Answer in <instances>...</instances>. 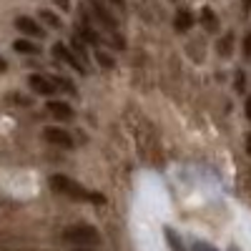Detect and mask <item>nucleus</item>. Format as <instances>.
I'll return each mask as SVG.
<instances>
[{
	"instance_id": "412c9836",
	"label": "nucleus",
	"mask_w": 251,
	"mask_h": 251,
	"mask_svg": "<svg viewBox=\"0 0 251 251\" xmlns=\"http://www.w3.org/2000/svg\"><path fill=\"white\" fill-rule=\"evenodd\" d=\"M246 116L251 118V96H249V100H246Z\"/></svg>"
},
{
	"instance_id": "dca6fc26",
	"label": "nucleus",
	"mask_w": 251,
	"mask_h": 251,
	"mask_svg": "<svg viewBox=\"0 0 251 251\" xmlns=\"http://www.w3.org/2000/svg\"><path fill=\"white\" fill-rule=\"evenodd\" d=\"M234 91L236 93H244L246 91V78H244L241 71H236V75H234Z\"/></svg>"
},
{
	"instance_id": "20e7f679",
	"label": "nucleus",
	"mask_w": 251,
	"mask_h": 251,
	"mask_svg": "<svg viewBox=\"0 0 251 251\" xmlns=\"http://www.w3.org/2000/svg\"><path fill=\"white\" fill-rule=\"evenodd\" d=\"M50 50H53V58H55V60H60V63H66V66H71V68H73V71H78L80 75H86V73H88V68L83 66V63H80L78 58H75V53H73L68 46L55 43Z\"/></svg>"
},
{
	"instance_id": "5701e85b",
	"label": "nucleus",
	"mask_w": 251,
	"mask_h": 251,
	"mask_svg": "<svg viewBox=\"0 0 251 251\" xmlns=\"http://www.w3.org/2000/svg\"><path fill=\"white\" fill-rule=\"evenodd\" d=\"M75 251H98V249H75Z\"/></svg>"
},
{
	"instance_id": "7ed1b4c3",
	"label": "nucleus",
	"mask_w": 251,
	"mask_h": 251,
	"mask_svg": "<svg viewBox=\"0 0 251 251\" xmlns=\"http://www.w3.org/2000/svg\"><path fill=\"white\" fill-rule=\"evenodd\" d=\"M88 8H91V15L96 18V23L100 25V30H108L111 35H116V28H118V20L111 15L108 5L103 0H88Z\"/></svg>"
},
{
	"instance_id": "b1692460",
	"label": "nucleus",
	"mask_w": 251,
	"mask_h": 251,
	"mask_svg": "<svg viewBox=\"0 0 251 251\" xmlns=\"http://www.w3.org/2000/svg\"><path fill=\"white\" fill-rule=\"evenodd\" d=\"M249 153H251V136H249Z\"/></svg>"
},
{
	"instance_id": "9d476101",
	"label": "nucleus",
	"mask_w": 251,
	"mask_h": 251,
	"mask_svg": "<svg viewBox=\"0 0 251 251\" xmlns=\"http://www.w3.org/2000/svg\"><path fill=\"white\" fill-rule=\"evenodd\" d=\"M13 48H15L18 53H23V55H40V48H38L35 43H30V40H25V38L15 40Z\"/></svg>"
},
{
	"instance_id": "1a4fd4ad",
	"label": "nucleus",
	"mask_w": 251,
	"mask_h": 251,
	"mask_svg": "<svg viewBox=\"0 0 251 251\" xmlns=\"http://www.w3.org/2000/svg\"><path fill=\"white\" fill-rule=\"evenodd\" d=\"M71 48H73V53H75V58L83 63V66H86L88 68V43H86V40H83V38H73L71 40Z\"/></svg>"
},
{
	"instance_id": "6e6552de",
	"label": "nucleus",
	"mask_w": 251,
	"mask_h": 251,
	"mask_svg": "<svg viewBox=\"0 0 251 251\" xmlns=\"http://www.w3.org/2000/svg\"><path fill=\"white\" fill-rule=\"evenodd\" d=\"M46 111H50L58 121H73V108L68 106V103H63V100H48L46 103Z\"/></svg>"
},
{
	"instance_id": "f257e3e1",
	"label": "nucleus",
	"mask_w": 251,
	"mask_h": 251,
	"mask_svg": "<svg viewBox=\"0 0 251 251\" xmlns=\"http://www.w3.org/2000/svg\"><path fill=\"white\" fill-rule=\"evenodd\" d=\"M50 188H53L55 194H63V196H68V199H73V201H93V203H103V196L91 194L88 188H83L78 181H73V178H68V176H60V174L50 176Z\"/></svg>"
},
{
	"instance_id": "a211bd4d",
	"label": "nucleus",
	"mask_w": 251,
	"mask_h": 251,
	"mask_svg": "<svg viewBox=\"0 0 251 251\" xmlns=\"http://www.w3.org/2000/svg\"><path fill=\"white\" fill-rule=\"evenodd\" d=\"M60 10H71V0H53Z\"/></svg>"
},
{
	"instance_id": "9b49d317",
	"label": "nucleus",
	"mask_w": 251,
	"mask_h": 251,
	"mask_svg": "<svg viewBox=\"0 0 251 251\" xmlns=\"http://www.w3.org/2000/svg\"><path fill=\"white\" fill-rule=\"evenodd\" d=\"M166 241H169V246H171V251H186V246H183V241L178 239V234L174 231V228H166Z\"/></svg>"
},
{
	"instance_id": "39448f33",
	"label": "nucleus",
	"mask_w": 251,
	"mask_h": 251,
	"mask_svg": "<svg viewBox=\"0 0 251 251\" xmlns=\"http://www.w3.org/2000/svg\"><path fill=\"white\" fill-rule=\"evenodd\" d=\"M46 141L53 143V146H60V149H73V138L66 128H58V126H48V128L43 131Z\"/></svg>"
},
{
	"instance_id": "ddd939ff",
	"label": "nucleus",
	"mask_w": 251,
	"mask_h": 251,
	"mask_svg": "<svg viewBox=\"0 0 251 251\" xmlns=\"http://www.w3.org/2000/svg\"><path fill=\"white\" fill-rule=\"evenodd\" d=\"M53 78V83H55V88L60 91H66V93H71V96H75V86H73V83L68 80V78H63V75H50Z\"/></svg>"
},
{
	"instance_id": "423d86ee",
	"label": "nucleus",
	"mask_w": 251,
	"mask_h": 251,
	"mask_svg": "<svg viewBox=\"0 0 251 251\" xmlns=\"http://www.w3.org/2000/svg\"><path fill=\"white\" fill-rule=\"evenodd\" d=\"M28 86H30L35 93H40V96H53V93H58V88H55V83H53L50 75L33 73V75L28 78Z\"/></svg>"
},
{
	"instance_id": "f3484780",
	"label": "nucleus",
	"mask_w": 251,
	"mask_h": 251,
	"mask_svg": "<svg viewBox=\"0 0 251 251\" xmlns=\"http://www.w3.org/2000/svg\"><path fill=\"white\" fill-rule=\"evenodd\" d=\"M194 251H219V249H214L211 244H206V241H196L194 244Z\"/></svg>"
},
{
	"instance_id": "6ab92c4d",
	"label": "nucleus",
	"mask_w": 251,
	"mask_h": 251,
	"mask_svg": "<svg viewBox=\"0 0 251 251\" xmlns=\"http://www.w3.org/2000/svg\"><path fill=\"white\" fill-rule=\"evenodd\" d=\"M111 5H116L118 10H126V0H108Z\"/></svg>"
},
{
	"instance_id": "4be33fe9",
	"label": "nucleus",
	"mask_w": 251,
	"mask_h": 251,
	"mask_svg": "<svg viewBox=\"0 0 251 251\" xmlns=\"http://www.w3.org/2000/svg\"><path fill=\"white\" fill-rule=\"evenodd\" d=\"M5 68H8V63H5L3 58H0V73H5Z\"/></svg>"
},
{
	"instance_id": "2eb2a0df",
	"label": "nucleus",
	"mask_w": 251,
	"mask_h": 251,
	"mask_svg": "<svg viewBox=\"0 0 251 251\" xmlns=\"http://www.w3.org/2000/svg\"><path fill=\"white\" fill-rule=\"evenodd\" d=\"M40 18H43L48 25H53V28H60V18H58V15H53L50 10H40Z\"/></svg>"
},
{
	"instance_id": "f03ea898",
	"label": "nucleus",
	"mask_w": 251,
	"mask_h": 251,
	"mask_svg": "<svg viewBox=\"0 0 251 251\" xmlns=\"http://www.w3.org/2000/svg\"><path fill=\"white\" fill-rule=\"evenodd\" d=\"M63 239H66L71 246L75 249H96L100 244V234L98 228L91 226V224H75V226H68L63 231Z\"/></svg>"
},
{
	"instance_id": "0eeeda50",
	"label": "nucleus",
	"mask_w": 251,
	"mask_h": 251,
	"mask_svg": "<svg viewBox=\"0 0 251 251\" xmlns=\"http://www.w3.org/2000/svg\"><path fill=\"white\" fill-rule=\"evenodd\" d=\"M15 28L23 33V35H28V38H46V28H43V25H38L35 20L28 18V15L15 18Z\"/></svg>"
},
{
	"instance_id": "aec40b11",
	"label": "nucleus",
	"mask_w": 251,
	"mask_h": 251,
	"mask_svg": "<svg viewBox=\"0 0 251 251\" xmlns=\"http://www.w3.org/2000/svg\"><path fill=\"white\" fill-rule=\"evenodd\" d=\"M244 53H246V55H251V33H249L246 43H244Z\"/></svg>"
},
{
	"instance_id": "4468645a",
	"label": "nucleus",
	"mask_w": 251,
	"mask_h": 251,
	"mask_svg": "<svg viewBox=\"0 0 251 251\" xmlns=\"http://www.w3.org/2000/svg\"><path fill=\"white\" fill-rule=\"evenodd\" d=\"M96 60L100 63L103 68H113V58H111L106 50H96Z\"/></svg>"
},
{
	"instance_id": "f8f14e48",
	"label": "nucleus",
	"mask_w": 251,
	"mask_h": 251,
	"mask_svg": "<svg viewBox=\"0 0 251 251\" xmlns=\"http://www.w3.org/2000/svg\"><path fill=\"white\" fill-rule=\"evenodd\" d=\"M191 23H194L191 13H188V10H178V15H176V28H178V30H188V28H191Z\"/></svg>"
}]
</instances>
